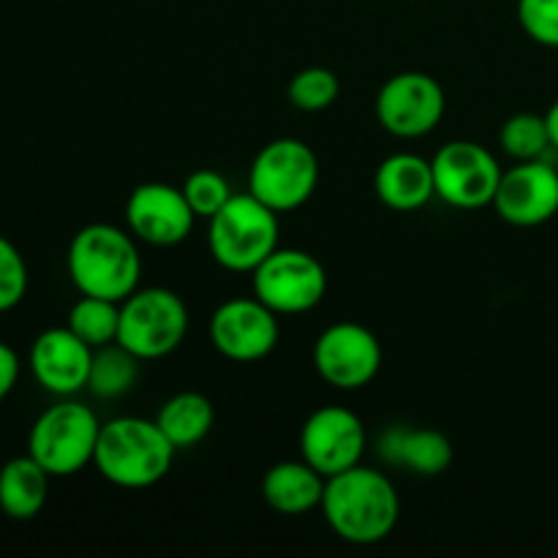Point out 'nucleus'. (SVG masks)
Returning <instances> with one entry per match:
<instances>
[{
    "mask_svg": "<svg viewBox=\"0 0 558 558\" xmlns=\"http://www.w3.org/2000/svg\"><path fill=\"white\" fill-rule=\"evenodd\" d=\"M49 480L33 456L11 458L0 469V512L11 521H33L47 505Z\"/></svg>",
    "mask_w": 558,
    "mask_h": 558,
    "instance_id": "obj_20",
    "label": "nucleus"
},
{
    "mask_svg": "<svg viewBox=\"0 0 558 558\" xmlns=\"http://www.w3.org/2000/svg\"><path fill=\"white\" fill-rule=\"evenodd\" d=\"M189 332V308L183 298L167 287L134 289L120 303L118 343L140 363L172 354Z\"/></svg>",
    "mask_w": 558,
    "mask_h": 558,
    "instance_id": "obj_6",
    "label": "nucleus"
},
{
    "mask_svg": "<svg viewBox=\"0 0 558 558\" xmlns=\"http://www.w3.org/2000/svg\"><path fill=\"white\" fill-rule=\"evenodd\" d=\"M447 109L439 80L425 71H401L376 93V120L398 140L428 136L441 123Z\"/></svg>",
    "mask_w": 558,
    "mask_h": 558,
    "instance_id": "obj_11",
    "label": "nucleus"
},
{
    "mask_svg": "<svg viewBox=\"0 0 558 558\" xmlns=\"http://www.w3.org/2000/svg\"><path fill=\"white\" fill-rule=\"evenodd\" d=\"M379 456L387 463L409 469L420 477H439L450 469L456 450L441 430L390 428L379 441Z\"/></svg>",
    "mask_w": 558,
    "mask_h": 558,
    "instance_id": "obj_19",
    "label": "nucleus"
},
{
    "mask_svg": "<svg viewBox=\"0 0 558 558\" xmlns=\"http://www.w3.org/2000/svg\"><path fill=\"white\" fill-rule=\"evenodd\" d=\"M174 452L156 420L114 417L101 423L93 466L114 488L145 490L172 472Z\"/></svg>",
    "mask_w": 558,
    "mask_h": 558,
    "instance_id": "obj_3",
    "label": "nucleus"
},
{
    "mask_svg": "<svg viewBox=\"0 0 558 558\" xmlns=\"http://www.w3.org/2000/svg\"><path fill=\"white\" fill-rule=\"evenodd\" d=\"M156 423L178 450H189L210 436L213 425H216V407L202 392L185 390L169 398L158 409Z\"/></svg>",
    "mask_w": 558,
    "mask_h": 558,
    "instance_id": "obj_21",
    "label": "nucleus"
},
{
    "mask_svg": "<svg viewBox=\"0 0 558 558\" xmlns=\"http://www.w3.org/2000/svg\"><path fill=\"white\" fill-rule=\"evenodd\" d=\"M381 343L360 322H336L325 327L314 343V368L325 385L336 390H363L381 368Z\"/></svg>",
    "mask_w": 558,
    "mask_h": 558,
    "instance_id": "obj_10",
    "label": "nucleus"
},
{
    "mask_svg": "<svg viewBox=\"0 0 558 558\" xmlns=\"http://www.w3.org/2000/svg\"><path fill=\"white\" fill-rule=\"evenodd\" d=\"M27 283L31 276H27L25 256L9 238L0 234V314L16 308L25 300Z\"/></svg>",
    "mask_w": 558,
    "mask_h": 558,
    "instance_id": "obj_27",
    "label": "nucleus"
},
{
    "mask_svg": "<svg viewBox=\"0 0 558 558\" xmlns=\"http://www.w3.org/2000/svg\"><path fill=\"white\" fill-rule=\"evenodd\" d=\"M490 207L510 227L529 229L548 223L558 213V169L548 158L515 161V167L501 174Z\"/></svg>",
    "mask_w": 558,
    "mask_h": 558,
    "instance_id": "obj_14",
    "label": "nucleus"
},
{
    "mask_svg": "<svg viewBox=\"0 0 558 558\" xmlns=\"http://www.w3.org/2000/svg\"><path fill=\"white\" fill-rule=\"evenodd\" d=\"M136 376H140V360L120 343H109L93 352L87 390L101 401H114L134 387Z\"/></svg>",
    "mask_w": 558,
    "mask_h": 558,
    "instance_id": "obj_22",
    "label": "nucleus"
},
{
    "mask_svg": "<svg viewBox=\"0 0 558 558\" xmlns=\"http://www.w3.org/2000/svg\"><path fill=\"white\" fill-rule=\"evenodd\" d=\"M254 298L278 316L308 314L325 300L327 270L314 254L278 245L254 272H251Z\"/></svg>",
    "mask_w": 558,
    "mask_h": 558,
    "instance_id": "obj_8",
    "label": "nucleus"
},
{
    "mask_svg": "<svg viewBox=\"0 0 558 558\" xmlns=\"http://www.w3.org/2000/svg\"><path fill=\"white\" fill-rule=\"evenodd\" d=\"M278 213L251 191L234 194L207 229V248L229 272H254L278 248Z\"/></svg>",
    "mask_w": 558,
    "mask_h": 558,
    "instance_id": "obj_4",
    "label": "nucleus"
},
{
    "mask_svg": "<svg viewBox=\"0 0 558 558\" xmlns=\"http://www.w3.org/2000/svg\"><path fill=\"white\" fill-rule=\"evenodd\" d=\"M518 22L534 44L558 49V0H518Z\"/></svg>",
    "mask_w": 558,
    "mask_h": 558,
    "instance_id": "obj_28",
    "label": "nucleus"
},
{
    "mask_svg": "<svg viewBox=\"0 0 558 558\" xmlns=\"http://www.w3.org/2000/svg\"><path fill=\"white\" fill-rule=\"evenodd\" d=\"M368 430L347 407H322L300 428V458L322 477H332L363 463Z\"/></svg>",
    "mask_w": 558,
    "mask_h": 558,
    "instance_id": "obj_13",
    "label": "nucleus"
},
{
    "mask_svg": "<svg viewBox=\"0 0 558 558\" xmlns=\"http://www.w3.org/2000/svg\"><path fill=\"white\" fill-rule=\"evenodd\" d=\"M207 336L221 357L232 363H259L276 352L281 322L259 298H232L213 311Z\"/></svg>",
    "mask_w": 558,
    "mask_h": 558,
    "instance_id": "obj_12",
    "label": "nucleus"
},
{
    "mask_svg": "<svg viewBox=\"0 0 558 558\" xmlns=\"http://www.w3.org/2000/svg\"><path fill=\"white\" fill-rule=\"evenodd\" d=\"M376 196L396 213L423 210L436 196L434 167L417 153H392L379 163L374 178Z\"/></svg>",
    "mask_w": 558,
    "mask_h": 558,
    "instance_id": "obj_17",
    "label": "nucleus"
},
{
    "mask_svg": "<svg viewBox=\"0 0 558 558\" xmlns=\"http://www.w3.org/2000/svg\"><path fill=\"white\" fill-rule=\"evenodd\" d=\"M319 185L314 147L294 136L272 140L256 153L248 169V191L278 216L303 207Z\"/></svg>",
    "mask_w": 558,
    "mask_h": 558,
    "instance_id": "obj_7",
    "label": "nucleus"
},
{
    "mask_svg": "<svg viewBox=\"0 0 558 558\" xmlns=\"http://www.w3.org/2000/svg\"><path fill=\"white\" fill-rule=\"evenodd\" d=\"M69 327L71 332L82 338L90 349L109 347L118 343L120 332V303L104 298H90L82 294L69 311Z\"/></svg>",
    "mask_w": 558,
    "mask_h": 558,
    "instance_id": "obj_23",
    "label": "nucleus"
},
{
    "mask_svg": "<svg viewBox=\"0 0 558 558\" xmlns=\"http://www.w3.org/2000/svg\"><path fill=\"white\" fill-rule=\"evenodd\" d=\"M93 352L69 327H49L38 332L31 347V371L38 387L58 398L87 390Z\"/></svg>",
    "mask_w": 558,
    "mask_h": 558,
    "instance_id": "obj_16",
    "label": "nucleus"
},
{
    "mask_svg": "<svg viewBox=\"0 0 558 558\" xmlns=\"http://www.w3.org/2000/svg\"><path fill=\"white\" fill-rule=\"evenodd\" d=\"M16 381H20V354L9 343L0 341V401L14 392Z\"/></svg>",
    "mask_w": 558,
    "mask_h": 558,
    "instance_id": "obj_29",
    "label": "nucleus"
},
{
    "mask_svg": "<svg viewBox=\"0 0 558 558\" xmlns=\"http://www.w3.org/2000/svg\"><path fill=\"white\" fill-rule=\"evenodd\" d=\"M180 189H183L185 199H189L196 218H207V221L234 196L229 180L221 172H216V169H196V172H191L185 178V183Z\"/></svg>",
    "mask_w": 558,
    "mask_h": 558,
    "instance_id": "obj_26",
    "label": "nucleus"
},
{
    "mask_svg": "<svg viewBox=\"0 0 558 558\" xmlns=\"http://www.w3.org/2000/svg\"><path fill=\"white\" fill-rule=\"evenodd\" d=\"M289 101L294 109L303 112H322V109L332 107L341 96V82L325 65H311V69L298 71L289 82Z\"/></svg>",
    "mask_w": 558,
    "mask_h": 558,
    "instance_id": "obj_25",
    "label": "nucleus"
},
{
    "mask_svg": "<svg viewBox=\"0 0 558 558\" xmlns=\"http://www.w3.org/2000/svg\"><path fill=\"white\" fill-rule=\"evenodd\" d=\"M319 510L338 539L365 548L385 543L396 532L401 499L385 472L357 463L327 477Z\"/></svg>",
    "mask_w": 558,
    "mask_h": 558,
    "instance_id": "obj_1",
    "label": "nucleus"
},
{
    "mask_svg": "<svg viewBox=\"0 0 558 558\" xmlns=\"http://www.w3.org/2000/svg\"><path fill=\"white\" fill-rule=\"evenodd\" d=\"M327 477H322L311 463L300 461H281L270 466L262 477V496L267 507L276 510L278 515H308L319 510L322 496H325Z\"/></svg>",
    "mask_w": 558,
    "mask_h": 558,
    "instance_id": "obj_18",
    "label": "nucleus"
},
{
    "mask_svg": "<svg viewBox=\"0 0 558 558\" xmlns=\"http://www.w3.org/2000/svg\"><path fill=\"white\" fill-rule=\"evenodd\" d=\"M71 283L80 294L123 303L140 289L142 256L136 238L114 223H87L74 234L65 254Z\"/></svg>",
    "mask_w": 558,
    "mask_h": 558,
    "instance_id": "obj_2",
    "label": "nucleus"
},
{
    "mask_svg": "<svg viewBox=\"0 0 558 558\" xmlns=\"http://www.w3.org/2000/svg\"><path fill=\"white\" fill-rule=\"evenodd\" d=\"M545 120H548L550 145H554V153H558V101L545 112Z\"/></svg>",
    "mask_w": 558,
    "mask_h": 558,
    "instance_id": "obj_30",
    "label": "nucleus"
},
{
    "mask_svg": "<svg viewBox=\"0 0 558 558\" xmlns=\"http://www.w3.org/2000/svg\"><path fill=\"white\" fill-rule=\"evenodd\" d=\"M436 196L456 210H483L494 205L501 183L499 158L485 145L456 140L441 145L430 158Z\"/></svg>",
    "mask_w": 558,
    "mask_h": 558,
    "instance_id": "obj_9",
    "label": "nucleus"
},
{
    "mask_svg": "<svg viewBox=\"0 0 558 558\" xmlns=\"http://www.w3.org/2000/svg\"><path fill=\"white\" fill-rule=\"evenodd\" d=\"M196 213L183 189L169 183H142L125 199V227L136 240L156 248L178 245L194 232Z\"/></svg>",
    "mask_w": 558,
    "mask_h": 558,
    "instance_id": "obj_15",
    "label": "nucleus"
},
{
    "mask_svg": "<svg viewBox=\"0 0 558 558\" xmlns=\"http://www.w3.org/2000/svg\"><path fill=\"white\" fill-rule=\"evenodd\" d=\"M98 434L101 423L96 412L85 403L63 398L38 414L33 423L27 436V456L36 458L49 477H74L93 463Z\"/></svg>",
    "mask_w": 558,
    "mask_h": 558,
    "instance_id": "obj_5",
    "label": "nucleus"
},
{
    "mask_svg": "<svg viewBox=\"0 0 558 558\" xmlns=\"http://www.w3.org/2000/svg\"><path fill=\"white\" fill-rule=\"evenodd\" d=\"M499 145L512 161H537L548 158L554 150L550 145V131L545 114L537 112H518L505 120L499 131Z\"/></svg>",
    "mask_w": 558,
    "mask_h": 558,
    "instance_id": "obj_24",
    "label": "nucleus"
}]
</instances>
